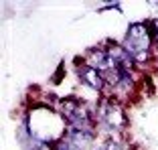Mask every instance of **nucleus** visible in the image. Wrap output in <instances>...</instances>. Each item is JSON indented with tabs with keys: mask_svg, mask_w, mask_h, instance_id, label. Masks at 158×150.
Returning a JSON list of instances; mask_svg holds the SVG:
<instances>
[{
	"mask_svg": "<svg viewBox=\"0 0 158 150\" xmlns=\"http://www.w3.org/2000/svg\"><path fill=\"white\" fill-rule=\"evenodd\" d=\"M106 150H126V148L118 140H107L106 142Z\"/></svg>",
	"mask_w": 158,
	"mask_h": 150,
	"instance_id": "obj_5",
	"label": "nucleus"
},
{
	"mask_svg": "<svg viewBox=\"0 0 158 150\" xmlns=\"http://www.w3.org/2000/svg\"><path fill=\"white\" fill-rule=\"evenodd\" d=\"M79 77H81V81L83 83H87L89 87L93 89H103V85H106V79H103V75L99 73L95 67H83V69H79Z\"/></svg>",
	"mask_w": 158,
	"mask_h": 150,
	"instance_id": "obj_3",
	"label": "nucleus"
},
{
	"mask_svg": "<svg viewBox=\"0 0 158 150\" xmlns=\"http://www.w3.org/2000/svg\"><path fill=\"white\" fill-rule=\"evenodd\" d=\"M152 28H154V39L158 43V20H152Z\"/></svg>",
	"mask_w": 158,
	"mask_h": 150,
	"instance_id": "obj_6",
	"label": "nucleus"
},
{
	"mask_svg": "<svg viewBox=\"0 0 158 150\" xmlns=\"http://www.w3.org/2000/svg\"><path fill=\"white\" fill-rule=\"evenodd\" d=\"M55 150H81V148H79L77 144H73V142H71L67 136H63V138H61V140L55 144Z\"/></svg>",
	"mask_w": 158,
	"mask_h": 150,
	"instance_id": "obj_4",
	"label": "nucleus"
},
{
	"mask_svg": "<svg viewBox=\"0 0 158 150\" xmlns=\"http://www.w3.org/2000/svg\"><path fill=\"white\" fill-rule=\"evenodd\" d=\"M150 33L146 24L136 23L128 28V35L124 39V51L130 53L134 61H146L148 59V47H150Z\"/></svg>",
	"mask_w": 158,
	"mask_h": 150,
	"instance_id": "obj_1",
	"label": "nucleus"
},
{
	"mask_svg": "<svg viewBox=\"0 0 158 150\" xmlns=\"http://www.w3.org/2000/svg\"><path fill=\"white\" fill-rule=\"evenodd\" d=\"M103 120H106L107 126L116 128V130H120V128L126 126V116H124L122 108L118 106L116 102H107L106 103V110H103Z\"/></svg>",
	"mask_w": 158,
	"mask_h": 150,
	"instance_id": "obj_2",
	"label": "nucleus"
}]
</instances>
